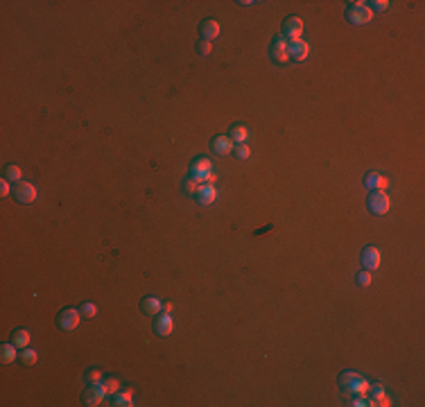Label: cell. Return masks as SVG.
<instances>
[{"mask_svg":"<svg viewBox=\"0 0 425 407\" xmlns=\"http://www.w3.org/2000/svg\"><path fill=\"white\" fill-rule=\"evenodd\" d=\"M339 387L346 396H360L369 391V383L362 376H357L355 371H346L339 376Z\"/></svg>","mask_w":425,"mask_h":407,"instance_id":"1","label":"cell"},{"mask_svg":"<svg viewBox=\"0 0 425 407\" xmlns=\"http://www.w3.org/2000/svg\"><path fill=\"white\" fill-rule=\"evenodd\" d=\"M371 18H373V12L364 5V2H353V5L346 9V21L353 25H364V23H369Z\"/></svg>","mask_w":425,"mask_h":407,"instance_id":"2","label":"cell"},{"mask_svg":"<svg viewBox=\"0 0 425 407\" xmlns=\"http://www.w3.org/2000/svg\"><path fill=\"white\" fill-rule=\"evenodd\" d=\"M14 199H16L18 204H23V206L34 204L36 201V186H32V183H27V181L14 183Z\"/></svg>","mask_w":425,"mask_h":407,"instance_id":"3","label":"cell"},{"mask_svg":"<svg viewBox=\"0 0 425 407\" xmlns=\"http://www.w3.org/2000/svg\"><path fill=\"white\" fill-rule=\"evenodd\" d=\"M369 211L373 215H384L389 211V195L384 190H371L369 195Z\"/></svg>","mask_w":425,"mask_h":407,"instance_id":"4","label":"cell"},{"mask_svg":"<svg viewBox=\"0 0 425 407\" xmlns=\"http://www.w3.org/2000/svg\"><path fill=\"white\" fill-rule=\"evenodd\" d=\"M79 317H82V312L79 310H75V308H66V310H61L59 312V319H57V324H59L61 331H75L77 324H79Z\"/></svg>","mask_w":425,"mask_h":407,"instance_id":"5","label":"cell"},{"mask_svg":"<svg viewBox=\"0 0 425 407\" xmlns=\"http://www.w3.org/2000/svg\"><path fill=\"white\" fill-rule=\"evenodd\" d=\"M287 48H289V59L294 61H303L310 54V46L306 41H301V39H289Z\"/></svg>","mask_w":425,"mask_h":407,"instance_id":"6","label":"cell"},{"mask_svg":"<svg viewBox=\"0 0 425 407\" xmlns=\"http://www.w3.org/2000/svg\"><path fill=\"white\" fill-rule=\"evenodd\" d=\"M104 396H106V391L102 389V384L93 383L91 387H86V391H84V403L91 405V407H95V405H100V403L104 401Z\"/></svg>","mask_w":425,"mask_h":407,"instance_id":"7","label":"cell"},{"mask_svg":"<svg viewBox=\"0 0 425 407\" xmlns=\"http://www.w3.org/2000/svg\"><path fill=\"white\" fill-rule=\"evenodd\" d=\"M301 32H303V21L299 16H289L285 18L283 23V34L289 36V39H301Z\"/></svg>","mask_w":425,"mask_h":407,"instance_id":"8","label":"cell"},{"mask_svg":"<svg viewBox=\"0 0 425 407\" xmlns=\"http://www.w3.org/2000/svg\"><path fill=\"white\" fill-rule=\"evenodd\" d=\"M362 265L366 271H376L380 267V251L376 247H366L362 251Z\"/></svg>","mask_w":425,"mask_h":407,"instance_id":"9","label":"cell"},{"mask_svg":"<svg viewBox=\"0 0 425 407\" xmlns=\"http://www.w3.org/2000/svg\"><path fill=\"white\" fill-rule=\"evenodd\" d=\"M272 59L276 61V64L289 61V48H287V43H285V39H276V41L272 43Z\"/></svg>","mask_w":425,"mask_h":407,"instance_id":"10","label":"cell"},{"mask_svg":"<svg viewBox=\"0 0 425 407\" xmlns=\"http://www.w3.org/2000/svg\"><path fill=\"white\" fill-rule=\"evenodd\" d=\"M199 34L204 36V41H212L219 36V23L215 18H206L204 23L199 25Z\"/></svg>","mask_w":425,"mask_h":407,"instance_id":"11","label":"cell"},{"mask_svg":"<svg viewBox=\"0 0 425 407\" xmlns=\"http://www.w3.org/2000/svg\"><path fill=\"white\" fill-rule=\"evenodd\" d=\"M154 333L161 337H167L172 333V317L167 312L156 314V321H154Z\"/></svg>","mask_w":425,"mask_h":407,"instance_id":"12","label":"cell"},{"mask_svg":"<svg viewBox=\"0 0 425 407\" xmlns=\"http://www.w3.org/2000/svg\"><path fill=\"white\" fill-rule=\"evenodd\" d=\"M212 152L217 154V156H226V154L233 152V141H231L229 136H217L212 141Z\"/></svg>","mask_w":425,"mask_h":407,"instance_id":"13","label":"cell"},{"mask_svg":"<svg viewBox=\"0 0 425 407\" xmlns=\"http://www.w3.org/2000/svg\"><path fill=\"white\" fill-rule=\"evenodd\" d=\"M141 308H142V312H145V314H149V317H156V314L163 310V303H161L156 296H145V299H142V303H141Z\"/></svg>","mask_w":425,"mask_h":407,"instance_id":"14","label":"cell"},{"mask_svg":"<svg viewBox=\"0 0 425 407\" xmlns=\"http://www.w3.org/2000/svg\"><path fill=\"white\" fill-rule=\"evenodd\" d=\"M197 201H199V204H204V206H206V204H212V201L217 199V190L212 188L211 183H204V186H201V190L199 192H197Z\"/></svg>","mask_w":425,"mask_h":407,"instance_id":"15","label":"cell"},{"mask_svg":"<svg viewBox=\"0 0 425 407\" xmlns=\"http://www.w3.org/2000/svg\"><path fill=\"white\" fill-rule=\"evenodd\" d=\"M364 186L371 190H382L384 186H387V179H384L382 174H378V172H369L364 177Z\"/></svg>","mask_w":425,"mask_h":407,"instance_id":"16","label":"cell"},{"mask_svg":"<svg viewBox=\"0 0 425 407\" xmlns=\"http://www.w3.org/2000/svg\"><path fill=\"white\" fill-rule=\"evenodd\" d=\"M12 344L16 348H27V346H30V333L25 331V328H18V331H14Z\"/></svg>","mask_w":425,"mask_h":407,"instance_id":"17","label":"cell"},{"mask_svg":"<svg viewBox=\"0 0 425 407\" xmlns=\"http://www.w3.org/2000/svg\"><path fill=\"white\" fill-rule=\"evenodd\" d=\"M18 355H16V346H14V344H2V346H0V362H2V364H12Z\"/></svg>","mask_w":425,"mask_h":407,"instance_id":"18","label":"cell"},{"mask_svg":"<svg viewBox=\"0 0 425 407\" xmlns=\"http://www.w3.org/2000/svg\"><path fill=\"white\" fill-rule=\"evenodd\" d=\"M369 405H378V407H389L391 405V401L387 398V394H384V389L382 387H376L373 389V396H371V403Z\"/></svg>","mask_w":425,"mask_h":407,"instance_id":"19","label":"cell"},{"mask_svg":"<svg viewBox=\"0 0 425 407\" xmlns=\"http://www.w3.org/2000/svg\"><path fill=\"white\" fill-rule=\"evenodd\" d=\"M247 136H249V129L247 127H244V124H236V127H233V129H231V141L233 143H237V145H240V143H244L247 141Z\"/></svg>","mask_w":425,"mask_h":407,"instance_id":"20","label":"cell"},{"mask_svg":"<svg viewBox=\"0 0 425 407\" xmlns=\"http://www.w3.org/2000/svg\"><path fill=\"white\" fill-rule=\"evenodd\" d=\"M18 360H21L23 366H32V364H36L39 355H36V351H32V348H23V353L18 355Z\"/></svg>","mask_w":425,"mask_h":407,"instance_id":"21","label":"cell"},{"mask_svg":"<svg viewBox=\"0 0 425 407\" xmlns=\"http://www.w3.org/2000/svg\"><path fill=\"white\" fill-rule=\"evenodd\" d=\"M113 405H116V407H131V405H134V403H131V389L118 391V396H116Z\"/></svg>","mask_w":425,"mask_h":407,"instance_id":"22","label":"cell"},{"mask_svg":"<svg viewBox=\"0 0 425 407\" xmlns=\"http://www.w3.org/2000/svg\"><path fill=\"white\" fill-rule=\"evenodd\" d=\"M102 384V389L106 391V394H118L120 391V380L118 378H106L104 383H100Z\"/></svg>","mask_w":425,"mask_h":407,"instance_id":"23","label":"cell"},{"mask_svg":"<svg viewBox=\"0 0 425 407\" xmlns=\"http://www.w3.org/2000/svg\"><path fill=\"white\" fill-rule=\"evenodd\" d=\"M183 186H186V192H188V195H197V192L201 190V186H204V183H201L199 179H195V177H188Z\"/></svg>","mask_w":425,"mask_h":407,"instance_id":"24","label":"cell"},{"mask_svg":"<svg viewBox=\"0 0 425 407\" xmlns=\"http://www.w3.org/2000/svg\"><path fill=\"white\" fill-rule=\"evenodd\" d=\"M5 179H7V181L18 183V181H21V168H18V166H7L5 168Z\"/></svg>","mask_w":425,"mask_h":407,"instance_id":"25","label":"cell"},{"mask_svg":"<svg viewBox=\"0 0 425 407\" xmlns=\"http://www.w3.org/2000/svg\"><path fill=\"white\" fill-rule=\"evenodd\" d=\"M79 312L84 314V317H95V312H97V308H95V303H82V308H79Z\"/></svg>","mask_w":425,"mask_h":407,"instance_id":"26","label":"cell"},{"mask_svg":"<svg viewBox=\"0 0 425 407\" xmlns=\"http://www.w3.org/2000/svg\"><path fill=\"white\" fill-rule=\"evenodd\" d=\"M355 281H357V285H360V287H366V285L371 283V271H366V269H364V271H360Z\"/></svg>","mask_w":425,"mask_h":407,"instance_id":"27","label":"cell"},{"mask_svg":"<svg viewBox=\"0 0 425 407\" xmlns=\"http://www.w3.org/2000/svg\"><path fill=\"white\" fill-rule=\"evenodd\" d=\"M233 152L237 154V159H249V154H251V149L244 145V143H240V145H236L233 147Z\"/></svg>","mask_w":425,"mask_h":407,"instance_id":"28","label":"cell"},{"mask_svg":"<svg viewBox=\"0 0 425 407\" xmlns=\"http://www.w3.org/2000/svg\"><path fill=\"white\" fill-rule=\"evenodd\" d=\"M373 5V9H376V12H384V9H387V7H389V2H387V0H376V2H371ZM371 9V12H373Z\"/></svg>","mask_w":425,"mask_h":407,"instance_id":"29","label":"cell"},{"mask_svg":"<svg viewBox=\"0 0 425 407\" xmlns=\"http://www.w3.org/2000/svg\"><path fill=\"white\" fill-rule=\"evenodd\" d=\"M9 190H12V186H9V181H7V179H2V181H0V195H2V197H7V195H9Z\"/></svg>","mask_w":425,"mask_h":407,"instance_id":"30","label":"cell"},{"mask_svg":"<svg viewBox=\"0 0 425 407\" xmlns=\"http://www.w3.org/2000/svg\"><path fill=\"white\" fill-rule=\"evenodd\" d=\"M351 405H353V407H364V405H369V401H364V398H362V394H360V396H353Z\"/></svg>","mask_w":425,"mask_h":407,"instance_id":"31","label":"cell"},{"mask_svg":"<svg viewBox=\"0 0 425 407\" xmlns=\"http://www.w3.org/2000/svg\"><path fill=\"white\" fill-rule=\"evenodd\" d=\"M211 48H212V46H211V41H201L197 50H199V54H208V52H211Z\"/></svg>","mask_w":425,"mask_h":407,"instance_id":"32","label":"cell"},{"mask_svg":"<svg viewBox=\"0 0 425 407\" xmlns=\"http://www.w3.org/2000/svg\"><path fill=\"white\" fill-rule=\"evenodd\" d=\"M102 380V373L100 371H91L89 373V383H100Z\"/></svg>","mask_w":425,"mask_h":407,"instance_id":"33","label":"cell"},{"mask_svg":"<svg viewBox=\"0 0 425 407\" xmlns=\"http://www.w3.org/2000/svg\"><path fill=\"white\" fill-rule=\"evenodd\" d=\"M172 310V303H163V312H170Z\"/></svg>","mask_w":425,"mask_h":407,"instance_id":"34","label":"cell"}]
</instances>
